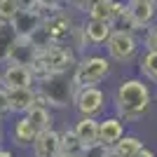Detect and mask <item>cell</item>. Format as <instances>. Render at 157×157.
Wrapping results in <instances>:
<instances>
[{"instance_id": "1", "label": "cell", "mask_w": 157, "mask_h": 157, "mask_svg": "<svg viewBox=\"0 0 157 157\" xmlns=\"http://www.w3.org/2000/svg\"><path fill=\"white\" fill-rule=\"evenodd\" d=\"M152 105V92L150 85L143 78H124L120 80L113 94V108L115 115L124 122H136L150 110Z\"/></svg>"}, {"instance_id": "2", "label": "cell", "mask_w": 157, "mask_h": 157, "mask_svg": "<svg viewBox=\"0 0 157 157\" xmlns=\"http://www.w3.org/2000/svg\"><path fill=\"white\" fill-rule=\"evenodd\" d=\"M35 92H38V105H47L54 110V108L73 105L78 87L73 82L71 73H52L35 80Z\"/></svg>"}, {"instance_id": "3", "label": "cell", "mask_w": 157, "mask_h": 157, "mask_svg": "<svg viewBox=\"0 0 157 157\" xmlns=\"http://www.w3.org/2000/svg\"><path fill=\"white\" fill-rule=\"evenodd\" d=\"M78 63V52L73 49L71 45H49L47 49L38 52L35 61L31 63L33 78L40 80L45 75H52V73H71Z\"/></svg>"}, {"instance_id": "4", "label": "cell", "mask_w": 157, "mask_h": 157, "mask_svg": "<svg viewBox=\"0 0 157 157\" xmlns=\"http://www.w3.org/2000/svg\"><path fill=\"white\" fill-rule=\"evenodd\" d=\"M110 59L108 56H101V54H87V56H80L75 68L71 71L73 75V82L75 87H94V85H101L108 75H110Z\"/></svg>"}, {"instance_id": "5", "label": "cell", "mask_w": 157, "mask_h": 157, "mask_svg": "<svg viewBox=\"0 0 157 157\" xmlns=\"http://www.w3.org/2000/svg\"><path fill=\"white\" fill-rule=\"evenodd\" d=\"M42 26L45 31L49 33L52 42L56 45H71L73 42V35H75V28L80 26L73 12L68 10H54V12H45V19H42Z\"/></svg>"}, {"instance_id": "6", "label": "cell", "mask_w": 157, "mask_h": 157, "mask_svg": "<svg viewBox=\"0 0 157 157\" xmlns=\"http://www.w3.org/2000/svg\"><path fill=\"white\" fill-rule=\"evenodd\" d=\"M141 49V40L136 33H127V31H113L110 38L105 40V52L108 59L115 63H129L138 56Z\"/></svg>"}, {"instance_id": "7", "label": "cell", "mask_w": 157, "mask_h": 157, "mask_svg": "<svg viewBox=\"0 0 157 157\" xmlns=\"http://www.w3.org/2000/svg\"><path fill=\"white\" fill-rule=\"evenodd\" d=\"M105 92L98 85L94 87H80L75 92V101L73 108L78 110V115H87V117H96L105 110Z\"/></svg>"}, {"instance_id": "8", "label": "cell", "mask_w": 157, "mask_h": 157, "mask_svg": "<svg viewBox=\"0 0 157 157\" xmlns=\"http://www.w3.org/2000/svg\"><path fill=\"white\" fill-rule=\"evenodd\" d=\"M0 85L5 89H24V87H35V78L28 66L7 61L0 68Z\"/></svg>"}, {"instance_id": "9", "label": "cell", "mask_w": 157, "mask_h": 157, "mask_svg": "<svg viewBox=\"0 0 157 157\" xmlns=\"http://www.w3.org/2000/svg\"><path fill=\"white\" fill-rule=\"evenodd\" d=\"M42 19H45V12L38 7H19L10 24L17 31V35H31L38 26H42Z\"/></svg>"}, {"instance_id": "10", "label": "cell", "mask_w": 157, "mask_h": 157, "mask_svg": "<svg viewBox=\"0 0 157 157\" xmlns=\"http://www.w3.org/2000/svg\"><path fill=\"white\" fill-rule=\"evenodd\" d=\"M80 26H82V33H85V40L89 47L105 45V40L110 38V33H113V21L92 19V17H85L80 21Z\"/></svg>"}, {"instance_id": "11", "label": "cell", "mask_w": 157, "mask_h": 157, "mask_svg": "<svg viewBox=\"0 0 157 157\" xmlns=\"http://www.w3.org/2000/svg\"><path fill=\"white\" fill-rule=\"evenodd\" d=\"M31 150H33V157H56L61 152V131L47 129L42 134H38Z\"/></svg>"}, {"instance_id": "12", "label": "cell", "mask_w": 157, "mask_h": 157, "mask_svg": "<svg viewBox=\"0 0 157 157\" xmlns=\"http://www.w3.org/2000/svg\"><path fill=\"white\" fill-rule=\"evenodd\" d=\"M127 134V122L117 115H110V117L98 120V141L103 145H115L120 138Z\"/></svg>"}, {"instance_id": "13", "label": "cell", "mask_w": 157, "mask_h": 157, "mask_svg": "<svg viewBox=\"0 0 157 157\" xmlns=\"http://www.w3.org/2000/svg\"><path fill=\"white\" fill-rule=\"evenodd\" d=\"M7 98H10V113L12 115H26L33 105H38V92H35V87L7 89Z\"/></svg>"}, {"instance_id": "14", "label": "cell", "mask_w": 157, "mask_h": 157, "mask_svg": "<svg viewBox=\"0 0 157 157\" xmlns=\"http://www.w3.org/2000/svg\"><path fill=\"white\" fill-rule=\"evenodd\" d=\"M129 14H131V19L136 21V26L143 31V28L152 26L157 21V7L152 0H129Z\"/></svg>"}, {"instance_id": "15", "label": "cell", "mask_w": 157, "mask_h": 157, "mask_svg": "<svg viewBox=\"0 0 157 157\" xmlns=\"http://www.w3.org/2000/svg\"><path fill=\"white\" fill-rule=\"evenodd\" d=\"M26 120H28V124L33 127L35 134L54 129V113H52V108H47V105H33L31 110L26 113Z\"/></svg>"}, {"instance_id": "16", "label": "cell", "mask_w": 157, "mask_h": 157, "mask_svg": "<svg viewBox=\"0 0 157 157\" xmlns=\"http://www.w3.org/2000/svg\"><path fill=\"white\" fill-rule=\"evenodd\" d=\"M35 56H38V49L33 47L31 38H26V35H19V38H17V42H14V47H12L10 61H14V63H21V66H28V68H31V63L35 61Z\"/></svg>"}, {"instance_id": "17", "label": "cell", "mask_w": 157, "mask_h": 157, "mask_svg": "<svg viewBox=\"0 0 157 157\" xmlns=\"http://www.w3.org/2000/svg\"><path fill=\"white\" fill-rule=\"evenodd\" d=\"M73 131L78 134V138L85 145H92L98 141V120L96 117H87V115H80L78 122L73 124Z\"/></svg>"}, {"instance_id": "18", "label": "cell", "mask_w": 157, "mask_h": 157, "mask_svg": "<svg viewBox=\"0 0 157 157\" xmlns=\"http://www.w3.org/2000/svg\"><path fill=\"white\" fill-rule=\"evenodd\" d=\"M35 131H33V127L28 124L26 115H17V122H14L12 127V141L17 148H31L33 141H35Z\"/></svg>"}, {"instance_id": "19", "label": "cell", "mask_w": 157, "mask_h": 157, "mask_svg": "<svg viewBox=\"0 0 157 157\" xmlns=\"http://www.w3.org/2000/svg\"><path fill=\"white\" fill-rule=\"evenodd\" d=\"M17 31L12 28L10 21H0V66L10 61V54H12V47L17 42Z\"/></svg>"}, {"instance_id": "20", "label": "cell", "mask_w": 157, "mask_h": 157, "mask_svg": "<svg viewBox=\"0 0 157 157\" xmlns=\"http://www.w3.org/2000/svg\"><path fill=\"white\" fill-rule=\"evenodd\" d=\"M138 73L145 82L157 85V49H145L138 56Z\"/></svg>"}, {"instance_id": "21", "label": "cell", "mask_w": 157, "mask_h": 157, "mask_svg": "<svg viewBox=\"0 0 157 157\" xmlns=\"http://www.w3.org/2000/svg\"><path fill=\"white\" fill-rule=\"evenodd\" d=\"M141 148H143V141H141L138 136H134V134H124L115 145H110V152L115 157H131L134 152L141 150Z\"/></svg>"}, {"instance_id": "22", "label": "cell", "mask_w": 157, "mask_h": 157, "mask_svg": "<svg viewBox=\"0 0 157 157\" xmlns=\"http://www.w3.org/2000/svg\"><path fill=\"white\" fill-rule=\"evenodd\" d=\"M85 150V143L78 138V134L71 129H63L61 131V152H68V155H82Z\"/></svg>"}, {"instance_id": "23", "label": "cell", "mask_w": 157, "mask_h": 157, "mask_svg": "<svg viewBox=\"0 0 157 157\" xmlns=\"http://www.w3.org/2000/svg\"><path fill=\"white\" fill-rule=\"evenodd\" d=\"M85 17H92V19H103V21H113L115 19V10H113L110 0H98L96 5L85 14Z\"/></svg>"}, {"instance_id": "24", "label": "cell", "mask_w": 157, "mask_h": 157, "mask_svg": "<svg viewBox=\"0 0 157 157\" xmlns=\"http://www.w3.org/2000/svg\"><path fill=\"white\" fill-rule=\"evenodd\" d=\"M113 31H127V33H136V35H138L141 28L136 26V21L131 19L129 10H124V12H120L117 17L113 19Z\"/></svg>"}, {"instance_id": "25", "label": "cell", "mask_w": 157, "mask_h": 157, "mask_svg": "<svg viewBox=\"0 0 157 157\" xmlns=\"http://www.w3.org/2000/svg\"><path fill=\"white\" fill-rule=\"evenodd\" d=\"M26 38H31L33 47H35L38 52H42V49H47L49 45H54V42H52V38H49V33L45 31V26H38L35 31L31 33V35H26Z\"/></svg>"}, {"instance_id": "26", "label": "cell", "mask_w": 157, "mask_h": 157, "mask_svg": "<svg viewBox=\"0 0 157 157\" xmlns=\"http://www.w3.org/2000/svg\"><path fill=\"white\" fill-rule=\"evenodd\" d=\"M108 155H110V148L103 145L101 141H96L92 145H85V150H82V157H108Z\"/></svg>"}, {"instance_id": "27", "label": "cell", "mask_w": 157, "mask_h": 157, "mask_svg": "<svg viewBox=\"0 0 157 157\" xmlns=\"http://www.w3.org/2000/svg\"><path fill=\"white\" fill-rule=\"evenodd\" d=\"M19 10V0H0V21H10Z\"/></svg>"}, {"instance_id": "28", "label": "cell", "mask_w": 157, "mask_h": 157, "mask_svg": "<svg viewBox=\"0 0 157 157\" xmlns=\"http://www.w3.org/2000/svg\"><path fill=\"white\" fill-rule=\"evenodd\" d=\"M143 45H145V49H157V21L152 24V26H148V28H145Z\"/></svg>"}, {"instance_id": "29", "label": "cell", "mask_w": 157, "mask_h": 157, "mask_svg": "<svg viewBox=\"0 0 157 157\" xmlns=\"http://www.w3.org/2000/svg\"><path fill=\"white\" fill-rule=\"evenodd\" d=\"M33 2H35V7H40L42 12H54V10H61V7H63L61 0H33Z\"/></svg>"}, {"instance_id": "30", "label": "cell", "mask_w": 157, "mask_h": 157, "mask_svg": "<svg viewBox=\"0 0 157 157\" xmlns=\"http://www.w3.org/2000/svg\"><path fill=\"white\" fill-rule=\"evenodd\" d=\"M7 115H12L10 113V98H7V89L0 85V117L5 120Z\"/></svg>"}, {"instance_id": "31", "label": "cell", "mask_w": 157, "mask_h": 157, "mask_svg": "<svg viewBox=\"0 0 157 157\" xmlns=\"http://www.w3.org/2000/svg\"><path fill=\"white\" fill-rule=\"evenodd\" d=\"M98 0H75V5H73V10H80L82 14H87L89 10H92L94 5H96Z\"/></svg>"}, {"instance_id": "32", "label": "cell", "mask_w": 157, "mask_h": 157, "mask_svg": "<svg viewBox=\"0 0 157 157\" xmlns=\"http://www.w3.org/2000/svg\"><path fill=\"white\" fill-rule=\"evenodd\" d=\"M131 157H157V155H155V152L150 150V148H145V145H143L141 150H138V152H134Z\"/></svg>"}, {"instance_id": "33", "label": "cell", "mask_w": 157, "mask_h": 157, "mask_svg": "<svg viewBox=\"0 0 157 157\" xmlns=\"http://www.w3.org/2000/svg\"><path fill=\"white\" fill-rule=\"evenodd\" d=\"M0 157H14L12 150H5V148H0Z\"/></svg>"}, {"instance_id": "34", "label": "cell", "mask_w": 157, "mask_h": 157, "mask_svg": "<svg viewBox=\"0 0 157 157\" xmlns=\"http://www.w3.org/2000/svg\"><path fill=\"white\" fill-rule=\"evenodd\" d=\"M61 2H63L66 7H73V5H75V0H61Z\"/></svg>"}, {"instance_id": "35", "label": "cell", "mask_w": 157, "mask_h": 157, "mask_svg": "<svg viewBox=\"0 0 157 157\" xmlns=\"http://www.w3.org/2000/svg\"><path fill=\"white\" fill-rule=\"evenodd\" d=\"M56 157H82V155H68V152H59Z\"/></svg>"}, {"instance_id": "36", "label": "cell", "mask_w": 157, "mask_h": 157, "mask_svg": "<svg viewBox=\"0 0 157 157\" xmlns=\"http://www.w3.org/2000/svg\"><path fill=\"white\" fill-rule=\"evenodd\" d=\"M0 143H2V117H0Z\"/></svg>"}, {"instance_id": "37", "label": "cell", "mask_w": 157, "mask_h": 157, "mask_svg": "<svg viewBox=\"0 0 157 157\" xmlns=\"http://www.w3.org/2000/svg\"><path fill=\"white\" fill-rule=\"evenodd\" d=\"M152 2H155V7H157V0H152Z\"/></svg>"}, {"instance_id": "38", "label": "cell", "mask_w": 157, "mask_h": 157, "mask_svg": "<svg viewBox=\"0 0 157 157\" xmlns=\"http://www.w3.org/2000/svg\"><path fill=\"white\" fill-rule=\"evenodd\" d=\"M108 157H115V155H113V152H110V155H108Z\"/></svg>"}]
</instances>
